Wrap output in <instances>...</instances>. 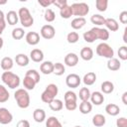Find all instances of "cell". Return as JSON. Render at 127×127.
Wrapping results in <instances>:
<instances>
[{"mask_svg": "<svg viewBox=\"0 0 127 127\" xmlns=\"http://www.w3.org/2000/svg\"><path fill=\"white\" fill-rule=\"evenodd\" d=\"M109 39V32L104 28L93 27L89 31L83 33V40L87 43H93L96 40L107 41Z\"/></svg>", "mask_w": 127, "mask_h": 127, "instance_id": "obj_1", "label": "cell"}, {"mask_svg": "<svg viewBox=\"0 0 127 127\" xmlns=\"http://www.w3.org/2000/svg\"><path fill=\"white\" fill-rule=\"evenodd\" d=\"M14 98L17 102V105L20 108H28L30 105V95L28 91L24 88H19L14 93Z\"/></svg>", "mask_w": 127, "mask_h": 127, "instance_id": "obj_2", "label": "cell"}, {"mask_svg": "<svg viewBox=\"0 0 127 127\" xmlns=\"http://www.w3.org/2000/svg\"><path fill=\"white\" fill-rule=\"evenodd\" d=\"M2 81L11 89H15L20 85V77L19 75L13 73L12 71H4L1 75Z\"/></svg>", "mask_w": 127, "mask_h": 127, "instance_id": "obj_3", "label": "cell"}, {"mask_svg": "<svg viewBox=\"0 0 127 127\" xmlns=\"http://www.w3.org/2000/svg\"><path fill=\"white\" fill-rule=\"evenodd\" d=\"M58 92H59V87L57 86V84L50 83L47 85L46 89L43 91L41 95V99L45 103H50L52 100L56 98V96L58 95Z\"/></svg>", "mask_w": 127, "mask_h": 127, "instance_id": "obj_4", "label": "cell"}, {"mask_svg": "<svg viewBox=\"0 0 127 127\" xmlns=\"http://www.w3.org/2000/svg\"><path fill=\"white\" fill-rule=\"evenodd\" d=\"M18 17L21 25L24 28H29L34 24V18L31 15L30 11L26 7H21L18 11Z\"/></svg>", "mask_w": 127, "mask_h": 127, "instance_id": "obj_5", "label": "cell"}, {"mask_svg": "<svg viewBox=\"0 0 127 127\" xmlns=\"http://www.w3.org/2000/svg\"><path fill=\"white\" fill-rule=\"evenodd\" d=\"M96 54L97 56L99 57H102V58H106V59H112L114 58V51L113 49L107 44V43H100L97 45L96 47Z\"/></svg>", "mask_w": 127, "mask_h": 127, "instance_id": "obj_6", "label": "cell"}, {"mask_svg": "<svg viewBox=\"0 0 127 127\" xmlns=\"http://www.w3.org/2000/svg\"><path fill=\"white\" fill-rule=\"evenodd\" d=\"M71 10H72V15L77 16V17H82L87 15L89 12V6L84 3V2H79V3H73L70 5Z\"/></svg>", "mask_w": 127, "mask_h": 127, "instance_id": "obj_7", "label": "cell"}, {"mask_svg": "<svg viewBox=\"0 0 127 127\" xmlns=\"http://www.w3.org/2000/svg\"><path fill=\"white\" fill-rule=\"evenodd\" d=\"M81 82V78L76 73H69L65 77V84L70 88H76L79 86Z\"/></svg>", "mask_w": 127, "mask_h": 127, "instance_id": "obj_8", "label": "cell"}, {"mask_svg": "<svg viewBox=\"0 0 127 127\" xmlns=\"http://www.w3.org/2000/svg\"><path fill=\"white\" fill-rule=\"evenodd\" d=\"M40 34L41 36L46 39V40H51L55 37L56 35V30L55 28L50 25V24H47V25H44L42 28H41V31H40Z\"/></svg>", "mask_w": 127, "mask_h": 127, "instance_id": "obj_9", "label": "cell"}, {"mask_svg": "<svg viewBox=\"0 0 127 127\" xmlns=\"http://www.w3.org/2000/svg\"><path fill=\"white\" fill-rule=\"evenodd\" d=\"M13 120L12 113L5 107H0V123L3 125L11 123Z\"/></svg>", "mask_w": 127, "mask_h": 127, "instance_id": "obj_10", "label": "cell"}, {"mask_svg": "<svg viewBox=\"0 0 127 127\" xmlns=\"http://www.w3.org/2000/svg\"><path fill=\"white\" fill-rule=\"evenodd\" d=\"M25 40H26L27 44H29L31 46H36L40 42V35L37 32H29V33H27Z\"/></svg>", "mask_w": 127, "mask_h": 127, "instance_id": "obj_11", "label": "cell"}, {"mask_svg": "<svg viewBox=\"0 0 127 127\" xmlns=\"http://www.w3.org/2000/svg\"><path fill=\"white\" fill-rule=\"evenodd\" d=\"M89 99H90V101H91V102H90L91 104L100 105V104H102L103 101H104V95H103V93L100 92V91H94V92L90 93Z\"/></svg>", "mask_w": 127, "mask_h": 127, "instance_id": "obj_12", "label": "cell"}, {"mask_svg": "<svg viewBox=\"0 0 127 127\" xmlns=\"http://www.w3.org/2000/svg\"><path fill=\"white\" fill-rule=\"evenodd\" d=\"M78 63V56L74 53H68L64 57V64L67 66H75Z\"/></svg>", "mask_w": 127, "mask_h": 127, "instance_id": "obj_13", "label": "cell"}, {"mask_svg": "<svg viewBox=\"0 0 127 127\" xmlns=\"http://www.w3.org/2000/svg\"><path fill=\"white\" fill-rule=\"evenodd\" d=\"M104 25H105V27L107 28L106 30L108 31H111V32H116V31H118V29H119V24H118V22L115 20V19H113V18H106L105 19V22H104Z\"/></svg>", "mask_w": 127, "mask_h": 127, "instance_id": "obj_14", "label": "cell"}, {"mask_svg": "<svg viewBox=\"0 0 127 127\" xmlns=\"http://www.w3.org/2000/svg\"><path fill=\"white\" fill-rule=\"evenodd\" d=\"M30 58L35 63H41L44 60V53L40 49H34L30 53Z\"/></svg>", "mask_w": 127, "mask_h": 127, "instance_id": "obj_15", "label": "cell"}, {"mask_svg": "<svg viewBox=\"0 0 127 127\" xmlns=\"http://www.w3.org/2000/svg\"><path fill=\"white\" fill-rule=\"evenodd\" d=\"M5 19H6V22H7L9 25L14 26V25H16V24L18 23V21H19L18 13H17L16 11L11 10V11H9V12L6 14Z\"/></svg>", "mask_w": 127, "mask_h": 127, "instance_id": "obj_16", "label": "cell"}, {"mask_svg": "<svg viewBox=\"0 0 127 127\" xmlns=\"http://www.w3.org/2000/svg\"><path fill=\"white\" fill-rule=\"evenodd\" d=\"M53 69H54V64L52 62H50V61L43 62L41 64V65H40V70L44 74H51V73H53Z\"/></svg>", "mask_w": 127, "mask_h": 127, "instance_id": "obj_17", "label": "cell"}, {"mask_svg": "<svg viewBox=\"0 0 127 127\" xmlns=\"http://www.w3.org/2000/svg\"><path fill=\"white\" fill-rule=\"evenodd\" d=\"M33 118L36 122L38 123H42L46 120V112L44 109L42 108H37L34 110L33 112Z\"/></svg>", "mask_w": 127, "mask_h": 127, "instance_id": "obj_18", "label": "cell"}, {"mask_svg": "<svg viewBox=\"0 0 127 127\" xmlns=\"http://www.w3.org/2000/svg\"><path fill=\"white\" fill-rule=\"evenodd\" d=\"M86 24V20H85V18L83 17H76V18H74L72 21H71V23H70V26H71V28L72 29H74V30H79V29H81L82 27H84V25Z\"/></svg>", "mask_w": 127, "mask_h": 127, "instance_id": "obj_19", "label": "cell"}, {"mask_svg": "<svg viewBox=\"0 0 127 127\" xmlns=\"http://www.w3.org/2000/svg\"><path fill=\"white\" fill-rule=\"evenodd\" d=\"M80 58L83 61H90L93 58V51L89 47H84L80 50Z\"/></svg>", "mask_w": 127, "mask_h": 127, "instance_id": "obj_20", "label": "cell"}, {"mask_svg": "<svg viewBox=\"0 0 127 127\" xmlns=\"http://www.w3.org/2000/svg\"><path fill=\"white\" fill-rule=\"evenodd\" d=\"M13 64H14V62L12 60V58L10 57H5L1 60L0 62V65H1V68L5 71H8L10 70L12 67H13Z\"/></svg>", "mask_w": 127, "mask_h": 127, "instance_id": "obj_21", "label": "cell"}, {"mask_svg": "<svg viewBox=\"0 0 127 127\" xmlns=\"http://www.w3.org/2000/svg\"><path fill=\"white\" fill-rule=\"evenodd\" d=\"M105 111L110 116H116L120 112V107L115 103H109L105 106Z\"/></svg>", "mask_w": 127, "mask_h": 127, "instance_id": "obj_22", "label": "cell"}, {"mask_svg": "<svg viewBox=\"0 0 127 127\" xmlns=\"http://www.w3.org/2000/svg\"><path fill=\"white\" fill-rule=\"evenodd\" d=\"M121 67V64L119 62L118 59L116 58H112V59H109L108 62H107V68L111 71H116L118 70L119 68Z\"/></svg>", "mask_w": 127, "mask_h": 127, "instance_id": "obj_23", "label": "cell"}, {"mask_svg": "<svg viewBox=\"0 0 127 127\" xmlns=\"http://www.w3.org/2000/svg\"><path fill=\"white\" fill-rule=\"evenodd\" d=\"M15 62L19 66H26L29 64V58L25 54H18L15 57Z\"/></svg>", "mask_w": 127, "mask_h": 127, "instance_id": "obj_24", "label": "cell"}, {"mask_svg": "<svg viewBox=\"0 0 127 127\" xmlns=\"http://www.w3.org/2000/svg\"><path fill=\"white\" fill-rule=\"evenodd\" d=\"M95 80H96V74L93 71H89L85 73L82 78V81L85 85H92L95 82Z\"/></svg>", "mask_w": 127, "mask_h": 127, "instance_id": "obj_25", "label": "cell"}, {"mask_svg": "<svg viewBox=\"0 0 127 127\" xmlns=\"http://www.w3.org/2000/svg\"><path fill=\"white\" fill-rule=\"evenodd\" d=\"M106 122V118L102 114H95L92 117V124L95 127H102Z\"/></svg>", "mask_w": 127, "mask_h": 127, "instance_id": "obj_26", "label": "cell"}, {"mask_svg": "<svg viewBox=\"0 0 127 127\" xmlns=\"http://www.w3.org/2000/svg\"><path fill=\"white\" fill-rule=\"evenodd\" d=\"M100 88H101V91L103 93L109 94L114 90V84L109 80H105V81H103L101 83V87Z\"/></svg>", "mask_w": 127, "mask_h": 127, "instance_id": "obj_27", "label": "cell"}, {"mask_svg": "<svg viewBox=\"0 0 127 127\" xmlns=\"http://www.w3.org/2000/svg\"><path fill=\"white\" fill-rule=\"evenodd\" d=\"M92 110V104L87 100V101H81L79 104V111L82 114H88Z\"/></svg>", "mask_w": 127, "mask_h": 127, "instance_id": "obj_28", "label": "cell"}, {"mask_svg": "<svg viewBox=\"0 0 127 127\" xmlns=\"http://www.w3.org/2000/svg\"><path fill=\"white\" fill-rule=\"evenodd\" d=\"M49 106H50V108H51L53 111H60V110L63 109L64 103H63V101H62L61 99L55 98L54 100H52V101L49 103Z\"/></svg>", "mask_w": 127, "mask_h": 127, "instance_id": "obj_29", "label": "cell"}, {"mask_svg": "<svg viewBox=\"0 0 127 127\" xmlns=\"http://www.w3.org/2000/svg\"><path fill=\"white\" fill-rule=\"evenodd\" d=\"M46 127H63L60 120L55 116H50L46 119Z\"/></svg>", "mask_w": 127, "mask_h": 127, "instance_id": "obj_30", "label": "cell"}, {"mask_svg": "<svg viewBox=\"0 0 127 127\" xmlns=\"http://www.w3.org/2000/svg\"><path fill=\"white\" fill-rule=\"evenodd\" d=\"M90 22L96 26H102L104 25V22H105V18L99 14H93L91 17H90Z\"/></svg>", "mask_w": 127, "mask_h": 127, "instance_id": "obj_31", "label": "cell"}, {"mask_svg": "<svg viewBox=\"0 0 127 127\" xmlns=\"http://www.w3.org/2000/svg\"><path fill=\"white\" fill-rule=\"evenodd\" d=\"M60 15L62 18L64 19H69L71 16H72V10H71V7L66 5L64 6V8L60 9Z\"/></svg>", "mask_w": 127, "mask_h": 127, "instance_id": "obj_32", "label": "cell"}, {"mask_svg": "<svg viewBox=\"0 0 127 127\" xmlns=\"http://www.w3.org/2000/svg\"><path fill=\"white\" fill-rule=\"evenodd\" d=\"M36 84H37V83L35 82L34 79H32L31 77L25 75V77H24V79H23V85H24V87H25L26 89H28V90H33V89L35 88Z\"/></svg>", "mask_w": 127, "mask_h": 127, "instance_id": "obj_33", "label": "cell"}, {"mask_svg": "<svg viewBox=\"0 0 127 127\" xmlns=\"http://www.w3.org/2000/svg\"><path fill=\"white\" fill-rule=\"evenodd\" d=\"M9 97H10V94H9L7 88L4 85L0 84V103L6 102L9 99Z\"/></svg>", "mask_w": 127, "mask_h": 127, "instance_id": "obj_34", "label": "cell"}, {"mask_svg": "<svg viewBox=\"0 0 127 127\" xmlns=\"http://www.w3.org/2000/svg\"><path fill=\"white\" fill-rule=\"evenodd\" d=\"M65 71V67L64 65V64L62 63H56L54 64V69H53V73H55L56 75H62L64 74Z\"/></svg>", "mask_w": 127, "mask_h": 127, "instance_id": "obj_35", "label": "cell"}, {"mask_svg": "<svg viewBox=\"0 0 127 127\" xmlns=\"http://www.w3.org/2000/svg\"><path fill=\"white\" fill-rule=\"evenodd\" d=\"M25 75H26V76H29V77H31L32 79H34L36 83L40 82L41 76H40V73H39V72H38L36 69H29V70H27Z\"/></svg>", "mask_w": 127, "mask_h": 127, "instance_id": "obj_36", "label": "cell"}, {"mask_svg": "<svg viewBox=\"0 0 127 127\" xmlns=\"http://www.w3.org/2000/svg\"><path fill=\"white\" fill-rule=\"evenodd\" d=\"M78 95H79V99L81 101H87V100H89V97H90V91L87 87H82V88H80Z\"/></svg>", "mask_w": 127, "mask_h": 127, "instance_id": "obj_37", "label": "cell"}, {"mask_svg": "<svg viewBox=\"0 0 127 127\" xmlns=\"http://www.w3.org/2000/svg\"><path fill=\"white\" fill-rule=\"evenodd\" d=\"M44 18H45V20H46L47 22L51 23V22H54V21H55V19H56V14H55V12H54L52 9L48 8V9L45 10Z\"/></svg>", "mask_w": 127, "mask_h": 127, "instance_id": "obj_38", "label": "cell"}, {"mask_svg": "<svg viewBox=\"0 0 127 127\" xmlns=\"http://www.w3.org/2000/svg\"><path fill=\"white\" fill-rule=\"evenodd\" d=\"M25 35V31L23 28H15L12 31V38L14 40H21Z\"/></svg>", "mask_w": 127, "mask_h": 127, "instance_id": "obj_39", "label": "cell"}, {"mask_svg": "<svg viewBox=\"0 0 127 127\" xmlns=\"http://www.w3.org/2000/svg\"><path fill=\"white\" fill-rule=\"evenodd\" d=\"M64 102H76V100H77L76 94L71 90L66 91L64 95Z\"/></svg>", "mask_w": 127, "mask_h": 127, "instance_id": "obj_40", "label": "cell"}, {"mask_svg": "<svg viewBox=\"0 0 127 127\" xmlns=\"http://www.w3.org/2000/svg\"><path fill=\"white\" fill-rule=\"evenodd\" d=\"M107 6H108V1L107 0H96L95 1V7L99 12L106 11Z\"/></svg>", "mask_w": 127, "mask_h": 127, "instance_id": "obj_41", "label": "cell"}, {"mask_svg": "<svg viewBox=\"0 0 127 127\" xmlns=\"http://www.w3.org/2000/svg\"><path fill=\"white\" fill-rule=\"evenodd\" d=\"M79 40V35L76 32H70L66 36V41L69 44H75Z\"/></svg>", "mask_w": 127, "mask_h": 127, "instance_id": "obj_42", "label": "cell"}, {"mask_svg": "<svg viewBox=\"0 0 127 127\" xmlns=\"http://www.w3.org/2000/svg\"><path fill=\"white\" fill-rule=\"evenodd\" d=\"M118 56H119V59L122 61L127 60V47L126 46H122L118 49Z\"/></svg>", "mask_w": 127, "mask_h": 127, "instance_id": "obj_43", "label": "cell"}, {"mask_svg": "<svg viewBox=\"0 0 127 127\" xmlns=\"http://www.w3.org/2000/svg\"><path fill=\"white\" fill-rule=\"evenodd\" d=\"M117 127H127V119L125 117H120L116 120Z\"/></svg>", "mask_w": 127, "mask_h": 127, "instance_id": "obj_44", "label": "cell"}, {"mask_svg": "<svg viewBox=\"0 0 127 127\" xmlns=\"http://www.w3.org/2000/svg\"><path fill=\"white\" fill-rule=\"evenodd\" d=\"M64 106L68 111H73L76 109L77 103L76 102H64Z\"/></svg>", "mask_w": 127, "mask_h": 127, "instance_id": "obj_45", "label": "cell"}, {"mask_svg": "<svg viewBox=\"0 0 127 127\" xmlns=\"http://www.w3.org/2000/svg\"><path fill=\"white\" fill-rule=\"evenodd\" d=\"M53 4L56 5L58 8L62 9V8H64V6L67 5V1H66V0H56V1H54Z\"/></svg>", "mask_w": 127, "mask_h": 127, "instance_id": "obj_46", "label": "cell"}, {"mask_svg": "<svg viewBox=\"0 0 127 127\" xmlns=\"http://www.w3.org/2000/svg\"><path fill=\"white\" fill-rule=\"evenodd\" d=\"M119 21L122 24H126L127 23V11H122L119 15Z\"/></svg>", "mask_w": 127, "mask_h": 127, "instance_id": "obj_47", "label": "cell"}, {"mask_svg": "<svg viewBox=\"0 0 127 127\" xmlns=\"http://www.w3.org/2000/svg\"><path fill=\"white\" fill-rule=\"evenodd\" d=\"M16 127H30V122L26 119H22V120L18 121Z\"/></svg>", "mask_w": 127, "mask_h": 127, "instance_id": "obj_48", "label": "cell"}, {"mask_svg": "<svg viewBox=\"0 0 127 127\" xmlns=\"http://www.w3.org/2000/svg\"><path fill=\"white\" fill-rule=\"evenodd\" d=\"M54 3V0H39V4L41 5V6H43L44 8H47L48 6H50V5H52Z\"/></svg>", "mask_w": 127, "mask_h": 127, "instance_id": "obj_49", "label": "cell"}, {"mask_svg": "<svg viewBox=\"0 0 127 127\" xmlns=\"http://www.w3.org/2000/svg\"><path fill=\"white\" fill-rule=\"evenodd\" d=\"M122 102L123 104H127V91H125L123 94H122Z\"/></svg>", "mask_w": 127, "mask_h": 127, "instance_id": "obj_50", "label": "cell"}, {"mask_svg": "<svg viewBox=\"0 0 127 127\" xmlns=\"http://www.w3.org/2000/svg\"><path fill=\"white\" fill-rule=\"evenodd\" d=\"M4 20H5V15H4L3 11L0 10V22H1V21H4Z\"/></svg>", "mask_w": 127, "mask_h": 127, "instance_id": "obj_51", "label": "cell"}, {"mask_svg": "<svg viewBox=\"0 0 127 127\" xmlns=\"http://www.w3.org/2000/svg\"><path fill=\"white\" fill-rule=\"evenodd\" d=\"M126 33H127V29L125 28V30H124V35H123V41H124V43H127V39H126Z\"/></svg>", "mask_w": 127, "mask_h": 127, "instance_id": "obj_52", "label": "cell"}, {"mask_svg": "<svg viewBox=\"0 0 127 127\" xmlns=\"http://www.w3.org/2000/svg\"><path fill=\"white\" fill-rule=\"evenodd\" d=\"M3 45H4V41H3V39L0 37V50L2 49V47H3Z\"/></svg>", "mask_w": 127, "mask_h": 127, "instance_id": "obj_53", "label": "cell"}, {"mask_svg": "<svg viewBox=\"0 0 127 127\" xmlns=\"http://www.w3.org/2000/svg\"><path fill=\"white\" fill-rule=\"evenodd\" d=\"M7 1L6 0H3V1H0V5H3V4H6Z\"/></svg>", "mask_w": 127, "mask_h": 127, "instance_id": "obj_54", "label": "cell"}, {"mask_svg": "<svg viewBox=\"0 0 127 127\" xmlns=\"http://www.w3.org/2000/svg\"><path fill=\"white\" fill-rule=\"evenodd\" d=\"M2 33H3V30H2V29H0V37H1V35H2Z\"/></svg>", "mask_w": 127, "mask_h": 127, "instance_id": "obj_55", "label": "cell"}, {"mask_svg": "<svg viewBox=\"0 0 127 127\" xmlns=\"http://www.w3.org/2000/svg\"><path fill=\"white\" fill-rule=\"evenodd\" d=\"M74 127H81V126H78V125H76V126H74Z\"/></svg>", "mask_w": 127, "mask_h": 127, "instance_id": "obj_56", "label": "cell"}]
</instances>
